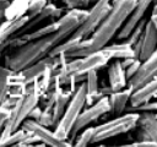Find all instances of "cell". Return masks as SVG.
<instances>
[{"label":"cell","mask_w":157,"mask_h":147,"mask_svg":"<svg viewBox=\"0 0 157 147\" xmlns=\"http://www.w3.org/2000/svg\"><path fill=\"white\" fill-rule=\"evenodd\" d=\"M88 10L75 9L69 10L66 13L61 15L59 21V28L48 36L27 42L26 44L16 48L15 51L5 56L4 64L12 71H21L32 64L39 61L40 59L49 55V53L63 40L67 39L86 20Z\"/></svg>","instance_id":"6da1fadb"},{"label":"cell","mask_w":157,"mask_h":147,"mask_svg":"<svg viewBox=\"0 0 157 147\" xmlns=\"http://www.w3.org/2000/svg\"><path fill=\"white\" fill-rule=\"evenodd\" d=\"M137 0H113L109 12L105 15L99 26L91 37L82 40V45L69 55L70 58H82L105 47L109 40L119 33L130 13L132 12Z\"/></svg>","instance_id":"7a4b0ae2"},{"label":"cell","mask_w":157,"mask_h":147,"mask_svg":"<svg viewBox=\"0 0 157 147\" xmlns=\"http://www.w3.org/2000/svg\"><path fill=\"white\" fill-rule=\"evenodd\" d=\"M39 102H40V96L36 91L33 83H29L27 86L26 92L21 96L17 103L10 109V114L1 131L0 138H4L11 135L12 132H15L16 130H18L23 124V121L29 118L31 111L39 104Z\"/></svg>","instance_id":"3957f363"},{"label":"cell","mask_w":157,"mask_h":147,"mask_svg":"<svg viewBox=\"0 0 157 147\" xmlns=\"http://www.w3.org/2000/svg\"><path fill=\"white\" fill-rule=\"evenodd\" d=\"M86 102H87V91H86V83L83 81L80 85H77V88L74 92L61 119L54 126V132L59 138L65 140V141H67L70 138L71 131H72L81 111L83 110Z\"/></svg>","instance_id":"277c9868"},{"label":"cell","mask_w":157,"mask_h":147,"mask_svg":"<svg viewBox=\"0 0 157 147\" xmlns=\"http://www.w3.org/2000/svg\"><path fill=\"white\" fill-rule=\"evenodd\" d=\"M110 60L112 59L107 54V51L104 49H99L82 58H70V60L67 59L64 67V72L69 76L75 77L76 82L82 80L85 81L86 75L90 71L92 70L98 71L99 69L104 67Z\"/></svg>","instance_id":"5b68a950"},{"label":"cell","mask_w":157,"mask_h":147,"mask_svg":"<svg viewBox=\"0 0 157 147\" xmlns=\"http://www.w3.org/2000/svg\"><path fill=\"white\" fill-rule=\"evenodd\" d=\"M139 118H140V113L126 111L125 114H120L101 125H97L93 143L102 142L104 140H108L134 130L137 126Z\"/></svg>","instance_id":"8992f818"},{"label":"cell","mask_w":157,"mask_h":147,"mask_svg":"<svg viewBox=\"0 0 157 147\" xmlns=\"http://www.w3.org/2000/svg\"><path fill=\"white\" fill-rule=\"evenodd\" d=\"M112 0H97L91 10H88V15L86 17V20L82 22V24L70 36V37H76V38H88L90 34H92L94 32V29L99 26V23L103 21V18L105 17V15L109 12L112 5H110Z\"/></svg>","instance_id":"52a82bcc"},{"label":"cell","mask_w":157,"mask_h":147,"mask_svg":"<svg viewBox=\"0 0 157 147\" xmlns=\"http://www.w3.org/2000/svg\"><path fill=\"white\" fill-rule=\"evenodd\" d=\"M107 113H110L109 97L103 96L96 103L88 105V108H86L81 111V114H80V116H78V119H77V121H76V124L71 131V135H70L71 140H74L82 129L90 126V124L98 120L102 115H105Z\"/></svg>","instance_id":"ba28073f"},{"label":"cell","mask_w":157,"mask_h":147,"mask_svg":"<svg viewBox=\"0 0 157 147\" xmlns=\"http://www.w3.org/2000/svg\"><path fill=\"white\" fill-rule=\"evenodd\" d=\"M21 127L25 129L28 132L34 134L40 140V142H43L47 146H50V147H65V146H71L72 145L71 142H67L65 140L59 138L55 135L54 131L49 130L48 126H44V125L39 124L34 119H31V118L26 119L23 121V124L21 125Z\"/></svg>","instance_id":"9c48e42d"},{"label":"cell","mask_w":157,"mask_h":147,"mask_svg":"<svg viewBox=\"0 0 157 147\" xmlns=\"http://www.w3.org/2000/svg\"><path fill=\"white\" fill-rule=\"evenodd\" d=\"M135 58L140 59L141 61L147 60L157 49V32L152 23V21L148 18L142 33V37L140 40L132 47Z\"/></svg>","instance_id":"30bf717a"},{"label":"cell","mask_w":157,"mask_h":147,"mask_svg":"<svg viewBox=\"0 0 157 147\" xmlns=\"http://www.w3.org/2000/svg\"><path fill=\"white\" fill-rule=\"evenodd\" d=\"M155 77H157V49L147 60L142 61L139 71L128 81V86L135 91Z\"/></svg>","instance_id":"8fae6325"},{"label":"cell","mask_w":157,"mask_h":147,"mask_svg":"<svg viewBox=\"0 0 157 147\" xmlns=\"http://www.w3.org/2000/svg\"><path fill=\"white\" fill-rule=\"evenodd\" d=\"M153 1L155 0H137L136 1V5H135L132 12L130 13L129 18L126 20V22L124 23V26L121 27V29L119 31V33L117 34V39L125 40L130 36V33L140 23V21H142L145 18V13H146L147 9L150 7V5Z\"/></svg>","instance_id":"7c38bea8"},{"label":"cell","mask_w":157,"mask_h":147,"mask_svg":"<svg viewBox=\"0 0 157 147\" xmlns=\"http://www.w3.org/2000/svg\"><path fill=\"white\" fill-rule=\"evenodd\" d=\"M156 97H157V77L150 80L145 85L136 88L131 94L129 105L136 107L145 102H150Z\"/></svg>","instance_id":"4fadbf2b"},{"label":"cell","mask_w":157,"mask_h":147,"mask_svg":"<svg viewBox=\"0 0 157 147\" xmlns=\"http://www.w3.org/2000/svg\"><path fill=\"white\" fill-rule=\"evenodd\" d=\"M108 78H109V86L113 89V92H117V91H120L128 87V78H126L125 69L123 67L120 59H114L109 64Z\"/></svg>","instance_id":"5bb4252c"},{"label":"cell","mask_w":157,"mask_h":147,"mask_svg":"<svg viewBox=\"0 0 157 147\" xmlns=\"http://www.w3.org/2000/svg\"><path fill=\"white\" fill-rule=\"evenodd\" d=\"M29 20L28 15L17 20H4L0 22V50L4 49L5 43L12 38Z\"/></svg>","instance_id":"9a60e30c"},{"label":"cell","mask_w":157,"mask_h":147,"mask_svg":"<svg viewBox=\"0 0 157 147\" xmlns=\"http://www.w3.org/2000/svg\"><path fill=\"white\" fill-rule=\"evenodd\" d=\"M132 92H134V89L128 86V87H125L120 91L113 92L108 96L109 103H110V113L113 115L118 116L126 110V107H128V103L130 102Z\"/></svg>","instance_id":"2e32d148"},{"label":"cell","mask_w":157,"mask_h":147,"mask_svg":"<svg viewBox=\"0 0 157 147\" xmlns=\"http://www.w3.org/2000/svg\"><path fill=\"white\" fill-rule=\"evenodd\" d=\"M63 13V9H59V7H56L55 6V4L54 2H48L47 4V6L37 15V16H34V17H32V18H29L28 21H27V23L15 34V36H21V34H25V33H27V32H29V29L31 28H33L34 26H37L39 22H42L43 20H45V18H48V17H60V15ZM13 36V37H15Z\"/></svg>","instance_id":"e0dca14e"},{"label":"cell","mask_w":157,"mask_h":147,"mask_svg":"<svg viewBox=\"0 0 157 147\" xmlns=\"http://www.w3.org/2000/svg\"><path fill=\"white\" fill-rule=\"evenodd\" d=\"M86 91H87V105H91L93 103H96L98 99H101L103 97V94L101 93V87L98 86V74L97 70H92L86 75Z\"/></svg>","instance_id":"ac0fdd59"},{"label":"cell","mask_w":157,"mask_h":147,"mask_svg":"<svg viewBox=\"0 0 157 147\" xmlns=\"http://www.w3.org/2000/svg\"><path fill=\"white\" fill-rule=\"evenodd\" d=\"M137 126L144 129L151 140L157 142V116L156 111H144L140 113Z\"/></svg>","instance_id":"d6986e66"},{"label":"cell","mask_w":157,"mask_h":147,"mask_svg":"<svg viewBox=\"0 0 157 147\" xmlns=\"http://www.w3.org/2000/svg\"><path fill=\"white\" fill-rule=\"evenodd\" d=\"M82 40L81 38H76V37H69L67 39L63 40L61 43H59L50 53V56H60V55H65L66 58H69V55L71 53H74L75 50H77L81 45H82Z\"/></svg>","instance_id":"ffe728a7"},{"label":"cell","mask_w":157,"mask_h":147,"mask_svg":"<svg viewBox=\"0 0 157 147\" xmlns=\"http://www.w3.org/2000/svg\"><path fill=\"white\" fill-rule=\"evenodd\" d=\"M102 49H104L107 51V54L110 56V59H120L121 60L125 58H135L134 48L130 44H128L126 42H123L119 44H107Z\"/></svg>","instance_id":"44dd1931"},{"label":"cell","mask_w":157,"mask_h":147,"mask_svg":"<svg viewBox=\"0 0 157 147\" xmlns=\"http://www.w3.org/2000/svg\"><path fill=\"white\" fill-rule=\"evenodd\" d=\"M31 0H11L5 10V20H17L27 15Z\"/></svg>","instance_id":"7402d4cb"},{"label":"cell","mask_w":157,"mask_h":147,"mask_svg":"<svg viewBox=\"0 0 157 147\" xmlns=\"http://www.w3.org/2000/svg\"><path fill=\"white\" fill-rule=\"evenodd\" d=\"M58 28H59V21L56 20V21H54V22H52V23L45 24V26L42 27V28H38V29H36V31H33V32H27V33H25V34L17 36V37H20L25 43H27V42H31V40L38 39V38H42V37H44V36L52 34V33H54Z\"/></svg>","instance_id":"603a6c76"},{"label":"cell","mask_w":157,"mask_h":147,"mask_svg":"<svg viewBox=\"0 0 157 147\" xmlns=\"http://www.w3.org/2000/svg\"><path fill=\"white\" fill-rule=\"evenodd\" d=\"M10 74H11V70L9 67H6L5 65L0 66V107H1L4 99L6 98L9 89H10V86H9Z\"/></svg>","instance_id":"cb8c5ba5"},{"label":"cell","mask_w":157,"mask_h":147,"mask_svg":"<svg viewBox=\"0 0 157 147\" xmlns=\"http://www.w3.org/2000/svg\"><path fill=\"white\" fill-rule=\"evenodd\" d=\"M94 134H96V126H87V127L82 129L80 136L76 138L74 145L76 147H85L90 143H93Z\"/></svg>","instance_id":"d4e9b609"},{"label":"cell","mask_w":157,"mask_h":147,"mask_svg":"<svg viewBox=\"0 0 157 147\" xmlns=\"http://www.w3.org/2000/svg\"><path fill=\"white\" fill-rule=\"evenodd\" d=\"M27 135V131L22 127H20L18 130H16L15 132H12L11 135L0 138V147H7V146H16L18 142H21L25 136Z\"/></svg>","instance_id":"484cf974"},{"label":"cell","mask_w":157,"mask_h":147,"mask_svg":"<svg viewBox=\"0 0 157 147\" xmlns=\"http://www.w3.org/2000/svg\"><path fill=\"white\" fill-rule=\"evenodd\" d=\"M146 22H147V20H146V18H144L142 21H140V23L134 28V31L130 33V36L125 39V42H126L128 44H130L131 47H134V45L140 40V38L142 37V33H144V29H145Z\"/></svg>","instance_id":"4316f807"},{"label":"cell","mask_w":157,"mask_h":147,"mask_svg":"<svg viewBox=\"0 0 157 147\" xmlns=\"http://www.w3.org/2000/svg\"><path fill=\"white\" fill-rule=\"evenodd\" d=\"M125 111H135V113H144V111H157V100H150V102H145L140 105L136 107H126Z\"/></svg>","instance_id":"83f0119b"},{"label":"cell","mask_w":157,"mask_h":147,"mask_svg":"<svg viewBox=\"0 0 157 147\" xmlns=\"http://www.w3.org/2000/svg\"><path fill=\"white\" fill-rule=\"evenodd\" d=\"M37 121L44 126H53V107H43Z\"/></svg>","instance_id":"f1b7e54d"},{"label":"cell","mask_w":157,"mask_h":147,"mask_svg":"<svg viewBox=\"0 0 157 147\" xmlns=\"http://www.w3.org/2000/svg\"><path fill=\"white\" fill-rule=\"evenodd\" d=\"M63 4L66 6L67 10H75V9H86L90 6L91 0H61Z\"/></svg>","instance_id":"f546056e"},{"label":"cell","mask_w":157,"mask_h":147,"mask_svg":"<svg viewBox=\"0 0 157 147\" xmlns=\"http://www.w3.org/2000/svg\"><path fill=\"white\" fill-rule=\"evenodd\" d=\"M141 64H142V61L140 60V59H135L126 69H125V74H126V78H128V81L139 71V69H140V66H141Z\"/></svg>","instance_id":"4dcf8cb0"},{"label":"cell","mask_w":157,"mask_h":147,"mask_svg":"<svg viewBox=\"0 0 157 147\" xmlns=\"http://www.w3.org/2000/svg\"><path fill=\"white\" fill-rule=\"evenodd\" d=\"M130 147H157V142L153 140H137L136 142L125 145Z\"/></svg>","instance_id":"1f68e13d"},{"label":"cell","mask_w":157,"mask_h":147,"mask_svg":"<svg viewBox=\"0 0 157 147\" xmlns=\"http://www.w3.org/2000/svg\"><path fill=\"white\" fill-rule=\"evenodd\" d=\"M9 114H10V109L0 107V135H1V131H2V129L5 126L6 120L9 118Z\"/></svg>","instance_id":"d6a6232c"},{"label":"cell","mask_w":157,"mask_h":147,"mask_svg":"<svg viewBox=\"0 0 157 147\" xmlns=\"http://www.w3.org/2000/svg\"><path fill=\"white\" fill-rule=\"evenodd\" d=\"M11 0H0V21L5 20V10L10 5Z\"/></svg>","instance_id":"836d02e7"},{"label":"cell","mask_w":157,"mask_h":147,"mask_svg":"<svg viewBox=\"0 0 157 147\" xmlns=\"http://www.w3.org/2000/svg\"><path fill=\"white\" fill-rule=\"evenodd\" d=\"M40 113H42V109H40V108L37 105V107H36V108H34V109L31 111V114H29V118H31V119H34V120H37V119H38V116L40 115Z\"/></svg>","instance_id":"e575fe53"},{"label":"cell","mask_w":157,"mask_h":147,"mask_svg":"<svg viewBox=\"0 0 157 147\" xmlns=\"http://www.w3.org/2000/svg\"><path fill=\"white\" fill-rule=\"evenodd\" d=\"M150 20L152 21V23H153V26H155V28H156V32H157V16H156V15H151Z\"/></svg>","instance_id":"d590c367"},{"label":"cell","mask_w":157,"mask_h":147,"mask_svg":"<svg viewBox=\"0 0 157 147\" xmlns=\"http://www.w3.org/2000/svg\"><path fill=\"white\" fill-rule=\"evenodd\" d=\"M152 15H156V16H157V2H155V5H153V9H152Z\"/></svg>","instance_id":"8d00e7d4"},{"label":"cell","mask_w":157,"mask_h":147,"mask_svg":"<svg viewBox=\"0 0 157 147\" xmlns=\"http://www.w3.org/2000/svg\"><path fill=\"white\" fill-rule=\"evenodd\" d=\"M96 1H97V0H91V2H93V4H94Z\"/></svg>","instance_id":"74e56055"},{"label":"cell","mask_w":157,"mask_h":147,"mask_svg":"<svg viewBox=\"0 0 157 147\" xmlns=\"http://www.w3.org/2000/svg\"><path fill=\"white\" fill-rule=\"evenodd\" d=\"M52 1H56V0H52Z\"/></svg>","instance_id":"f35d334b"},{"label":"cell","mask_w":157,"mask_h":147,"mask_svg":"<svg viewBox=\"0 0 157 147\" xmlns=\"http://www.w3.org/2000/svg\"><path fill=\"white\" fill-rule=\"evenodd\" d=\"M155 2H157V0H155Z\"/></svg>","instance_id":"ab89813d"},{"label":"cell","mask_w":157,"mask_h":147,"mask_svg":"<svg viewBox=\"0 0 157 147\" xmlns=\"http://www.w3.org/2000/svg\"><path fill=\"white\" fill-rule=\"evenodd\" d=\"M156 116H157V113H156Z\"/></svg>","instance_id":"60d3db41"},{"label":"cell","mask_w":157,"mask_h":147,"mask_svg":"<svg viewBox=\"0 0 157 147\" xmlns=\"http://www.w3.org/2000/svg\"><path fill=\"white\" fill-rule=\"evenodd\" d=\"M49 1H50V0H49Z\"/></svg>","instance_id":"b9f144b4"},{"label":"cell","mask_w":157,"mask_h":147,"mask_svg":"<svg viewBox=\"0 0 157 147\" xmlns=\"http://www.w3.org/2000/svg\"><path fill=\"white\" fill-rule=\"evenodd\" d=\"M0 22H1V21H0Z\"/></svg>","instance_id":"7bdbcfd3"},{"label":"cell","mask_w":157,"mask_h":147,"mask_svg":"<svg viewBox=\"0 0 157 147\" xmlns=\"http://www.w3.org/2000/svg\"><path fill=\"white\" fill-rule=\"evenodd\" d=\"M0 51H1V50H0Z\"/></svg>","instance_id":"ee69618b"}]
</instances>
